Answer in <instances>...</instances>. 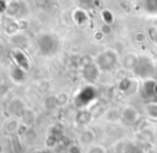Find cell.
<instances>
[{"instance_id":"obj_1","label":"cell","mask_w":157,"mask_h":153,"mask_svg":"<svg viewBox=\"0 0 157 153\" xmlns=\"http://www.w3.org/2000/svg\"><path fill=\"white\" fill-rule=\"evenodd\" d=\"M80 143L85 146H92L95 141V134L92 131L88 130L86 132H83L80 136Z\"/></svg>"},{"instance_id":"obj_2","label":"cell","mask_w":157,"mask_h":153,"mask_svg":"<svg viewBox=\"0 0 157 153\" xmlns=\"http://www.w3.org/2000/svg\"><path fill=\"white\" fill-rule=\"evenodd\" d=\"M87 153H106V149L99 145H94L89 148Z\"/></svg>"}]
</instances>
